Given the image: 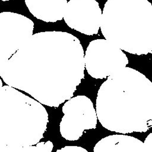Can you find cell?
<instances>
[{
	"instance_id": "5",
	"label": "cell",
	"mask_w": 152,
	"mask_h": 152,
	"mask_svg": "<svg viewBox=\"0 0 152 152\" xmlns=\"http://www.w3.org/2000/svg\"><path fill=\"white\" fill-rule=\"evenodd\" d=\"M29 11L37 18L46 21L61 20L64 16L66 0H24Z\"/></svg>"
},
{
	"instance_id": "8",
	"label": "cell",
	"mask_w": 152,
	"mask_h": 152,
	"mask_svg": "<svg viewBox=\"0 0 152 152\" xmlns=\"http://www.w3.org/2000/svg\"><path fill=\"white\" fill-rule=\"evenodd\" d=\"M2 1H9V0H1Z\"/></svg>"
},
{
	"instance_id": "3",
	"label": "cell",
	"mask_w": 152,
	"mask_h": 152,
	"mask_svg": "<svg viewBox=\"0 0 152 152\" xmlns=\"http://www.w3.org/2000/svg\"><path fill=\"white\" fill-rule=\"evenodd\" d=\"M102 12L96 0H69L64 16L71 28L87 35L97 34Z\"/></svg>"
},
{
	"instance_id": "2",
	"label": "cell",
	"mask_w": 152,
	"mask_h": 152,
	"mask_svg": "<svg viewBox=\"0 0 152 152\" xmlns=\"http://www.w3.org/2000/svg\"><path fill=\"white\" fill-rule=\"evenodd\" d=\"M101 30L104 37L133 54L152 53V4L147 0H107Z\"/></svg>"
},
{
	"instance_id": "6",
	"label": "cell",
	"mask_w": 152,
	"mask_h": 152,
	"mask_svg": "<svg viewBox=\"0 0 152 152\" xmlns=\"http://www.w3.org/2000/svg\"><path fill=\"white\" fill-rule=\"evenodd\" d=\"M108 140L110 151L145 152L144 143L131 136L115 135L106 138Z\"/></svg>"
},
{
	"instance_id": "7",
	"label": "cell",
	"mask_w": 152,
	"mask_h": 152,
	"mask_svg": "<svg viewBox=\"0 0 152 152\" xmlns=\"http://www.w3.org/2000/svg\"><path fill=\"white\" fill-rule=\"evenodd\" d=\"M144 143L145 152H152V132L146 137Z\"/></svg>"
},
{
	"instance_id": "1",
	"label": "cell",
	"mask_w": 152,
	"mask_h": 152,
	"mask_svg": "<svg viewBox=\"0 0 152 152\" xmlns=\"http://www.w3.org/2000/svg\"><path fill=\"white\" fill-rule=\"evenodd\" d=\"M107 86V129L126 134L144 132L152 128V82L148 78L126 67L115 73Z\"/></svg>"
},
{
	"instance_id": "4",
	"label": "cell",
	"mask_w": 152,
	"mask_h": 152,
	"mask_svg": "<svg viewBox=\"0 0 152 152\" xmlns=\"http://www.w3.org/2000/svg\"><path fill=\"white\" fill-rule=\"evenodd\" d=\"M1 44L18 46L32 34L33 22L27 17L12 12L0 14Z\"/></svg>"
}]
</instances>
